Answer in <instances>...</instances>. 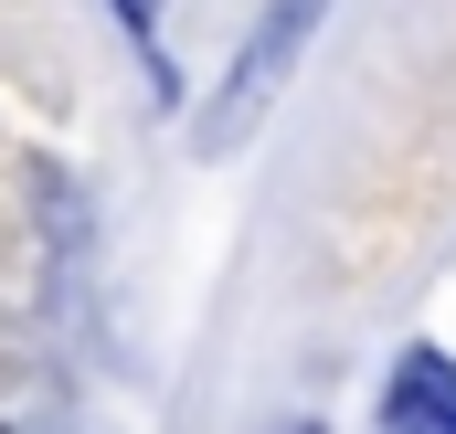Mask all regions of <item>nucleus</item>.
<instances>
[{
  "label": "nucleus",
  "instance_id": "f257e3e1",
  "mask_svg": "<svg viewBox=\"0 0 456 434\" xmlns=\"http://www.w3.org/2000/svg\"><path fill=\"white\" fill-rule=\"evenodd\" d=\"M319 21H330V0H265V11H255V32L233 43L224 85H213V107H202V149H213V159H224V149H244V138L265 127V107L287 96V75L308 64Z\"/></svg>",
  "mask_w": 456,
  "mask_h": 434
},
{
  "label": "nucleus",
  "instance_id": "7ed1b4c3",
  "mask_svg": "<svg viewBox=\"0 0 456 434\" xmlns=\"http://www.w3.org/2000/svg\"><path fill=\"white\" fill-rule=\"evenodd\" d=\"M287 434H319V424H287Z\"/></svg>",
  "mask_w": 456,
  "mask_h": 434
},
{
  "label": "nucleus",
  "instance_id": "f03ea898",
  "mask_svg": "<svg viewBox=\"0 0 456 434\" xmlns=\"http://www.w3.org/2000/svg\"><path fill=\"white\" fill-rule=\"evenodd\" d=\"M393 424L456 434V360L446 350H403V371H393Z\"/></svg>",
  "mask_w": 456,
  "mask_h": 434
},
{
  "label": "nucleus",
  "instance_id": "20e7f679",
  "mask_svg": "<svg viewBox=\"0 0 456 434\" xmlns=\"http://www.w3.org/2000/svg\"><path fill=\"white\" fill-rule=\"evenodd\" d=\"M0 434H11V424H0Z\"/></svg>",
  "mask_w": 456,
  "mask_h": 434
}]
</instances>
